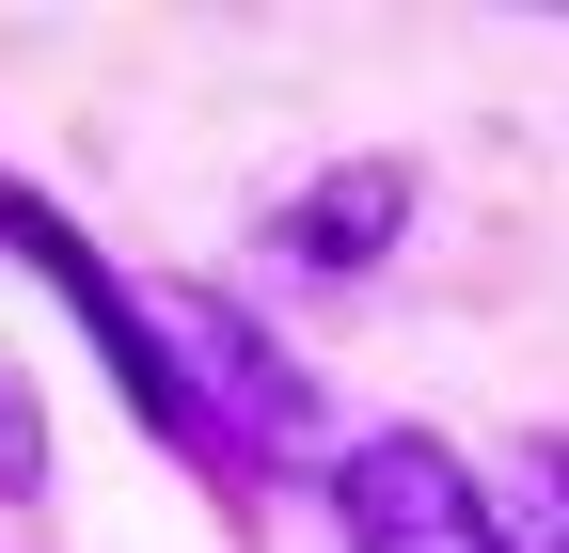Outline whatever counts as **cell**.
I'll use <instances>...</instances> for the list:
<instances>
[{"label":"cell","instance_id":"7a4b0ae2","mask_svg":"<svg viewBox=\"0 0 569 553\" xmlns=\"http://www.w3.org/2000/svg\"><path fill=\"white\" fill-rule=\"evenodd\" d=\"M396 205H411V174H332V190H301L284 253H317V269H365V253L396 238Z\"/></svg>","mask_w":569,"mask_h":553},{"label":"cell","instance_id":"6da1fadb","mask_svg":"<svg viewBox=\"0 0 569 553\" xmlns=\"http://www.w3.org/2000/svg\"><path fill=\"white\" fill-rule=\"evenodd\" d=\"M332 522H348V553H507L490 474H475L459 443H427V428L332 443Z\"/></svg>","mask_w":569,"mask_h":553},{"label":"cell","instance_id":"3957f363","mask_svg":"<svg viewBox=\"0 0 569 553\" xmlns=\"http://www.w3.org/2000/svg\"><path fill=\"white\" fill-rule=\"evenodd\" d=\"M490 522H507V553H569V443H507L490 459Z\"/></svg>","mask_w":569,"mask_h":553},{"label":"cell","instance_id":"277c9868","mask_svg":"<svg viewBox=\"0 0 569 553\" xmlns=\"http://www.w3.org/2000/svg\"><path fill=\"white\" fill-rule=\"evenodd\" d=\"M48 491V411H32V380L0 364V506H32Z\"/></svg>","mask_w":569,"mask_h":553}]
</instances>
